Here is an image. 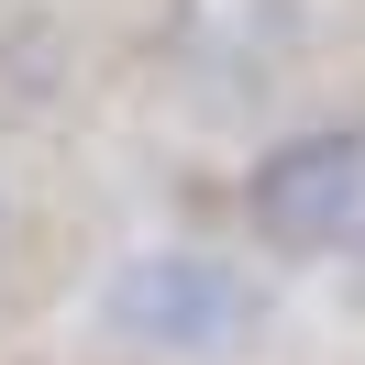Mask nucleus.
<instances>
[{"instance_id": "obj_1", "label": "nucleus", "mask_w": 365, "mask_h": 365, "mask_svg": "<svg viewBox=\"0 0 365 365\" xmlns=\"http://www.w3.org/2000/svg\"><path fill=\"white\" fill-rule=\"evenodd\" d=\"M255 232L277 255H365V122H321L288 133L244 188Z\"/></svg>"}, {"instance_id": "obj_2", "label": "nucleus", "mask_w": 365, "mask_h": 365, "mask_svg": "<svg viewBox=\"0 0 365 365\" xmlns=\"http://www.w3.org/2000/svg\"><path fill=\"white\" fill-rule=\"evenodd\" d=\"M111 321L155 354H232L255 332V288L222 255H133L111 288Z\"/></svg>"}]
</instances>
